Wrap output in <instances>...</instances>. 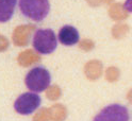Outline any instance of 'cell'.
Here are the masks:
<instances>
[{
	"label": "cell",
	"mask_w": 132,
	"mask_h": 121,
	"mask_svg": "<svg viewBox=\"0 0 132 121\" xmlns=\"http://www.w3.org/2000/svg\"><path fill=\"white\" fill-rule=\"evenodd\" d=\"M128 31H129V27L127 25H118L114 29V34L116 37H122L127 34Z\"/></svg>",
	"instance_id": "9"
},
{
	"label": "cell",
	"mask_w": 132,
	"mask_h": 121,
	"mask_svg": "<svg viewBox=\"0 0 132 121\" xmlns=\"http://www.w3.org/2000/svg\"><path fill=\"white\" fill-rule=\"evenodd\" d=\"M59 42L64 45V46H73L78 44L79 39H80V35L78 30L72 27V26H64L60 29L59 31Z\"/></svg>",
	"instance_id": "6"
},
{
	"label": "cell",
	"mask_w": 132,
	"mask_h": 121,
	"mask_svg": "<svg viewBox=\"0 0 132 121\" xmlns=\"http://www.w3.org/2000/svg\"><path fill=\"white\" fill-rule=\"evenodd\" d=\"M123 6H125V9H126L128 12L132 13V0H126Z\"/></svg>",
	"instance_id": "11"
},
{
	"label": "cell",
	"mask_w": 132,
	"mask_h": 121,
	"mask_svg": "<svg viewBox=\"0 0 132 121\" xmlns=\"http://www.w3.org/2000/svg\"><path fill=\"white\" fill-rule=\"evenodd\" d=\"M93 121H129V113L126 106L115 103L102 108Z\"/></svg>",
	"instance_id": "5"
},
{
	"label": "cell",
	"mask_w": 132,
	"mask_h": 121,
	"mask_svg": "<svg viewBox=\"0 0 132 121\" xmlns=\"http://www.w3.org/2000/svg\"><path fill=\"white\" fill-rule=\"evenodd\" d=\"M32 45L39 54H50L57 47V38L51 29H38L33 35Z\"/></svg>",
	"instance_id": "2"
},
{
	"label": "cell",
	"mask_w": 132,
	"mask_h": 121,
	"mask_svg": "<svg viewBox=\"0 0 132 121\" xmlns=\"http://www.w3.org/2000/svg\"><path fill=\"white\" fill-rule=\"evenodd\" d=\"M118 75H119V72H118L117 68H114V67L110 68L108 71V79L111 81H116L118 78Z\"/></svg>",
	"instance_id": "10"
},
{
	"label": "cell",
	"mask_w": 132,
	"mask_h": 121,
	"mask_svg": "<svg viewBox=\"0 0 132 121\" xmlns=\"http://www.w3.org/2000/svg\"><path fill=\"white\" fill-rule=\"evenodd\" d=\"M113 17L115 19H125L128 16V11L121 4H114L113 6Z\"/></svg>",
	"instance_id": "8"
},
{
	"label": "cell",
	"mask_w": 132,
	"mask_h": 121,
	"mask_svg": "<svg viewBox=\"0 0 132 121\" xmlns=\"http://www.w3.org/2000/svg\"><path fill=\"white\" fill-rule=\"evenodd\" d=\"M127 99H128V101L132 104V88L128 91V94H127Z\"/></svg>",
	"instance_id": "12"
},
{
	"label": "cell",
	"mask_w": 132,
	"mask_h": 121,
	"mask_svg": "<svg viewBox=\"0 0 132 121\" xmlns=\"http://www.w3.org/2000/svg\"><path fill=\"white\" fill-rule=\"evenodd\" d=\"M18 6L24 17L36 22L43 21L50 11L49 0H19Z\"/></svg>",
	"instance_id": "1"
},
{
	"label": "cell",
	"mask_w": 132,
	"mask_h": 121,
	"mask_svg": "<svg viewBox=\"0 0 132 121\" xmlns=\"http://www.w3.org/2000/svg\"><path fill=\"white\" fill-rule=\"evenodd\" d=\"M42 103L40 97L33 91H28L20 95L14 102V109L20 115H31L34 113Z\"/></svg>",
	"instance_id": "4"
},
{
	"label": "cell",
	"mask_w": 132,
	"mask_h": 121,
	"mask_svg": "<svg viewBox=\"0 0 132 121\" xmlns=\"http://www.w3.org/2000/svg\"><path fill=\"white\" fill-rule=\"evenodd\" d=\"M17 0H0V22H7L14 15Z\"/></svg>",
	"instance_id": "7"
},
{
	"label": "cell",
	"mask_w": 132,
	"mask_h": 121,
	"mask_svg": "<svg viewBox=\"0 0 132 121\" xmlns=\"http://www.w3.org/2000/svg\"><path fill=\"white\" fill-rule=\"evenodd\" d=\"M26 86L33 92H42L47 89L51 83V76L45 67L37 66L32 68L24 79Z\"/></svg>",
	"instance_id": "3"
}]
</instances>
